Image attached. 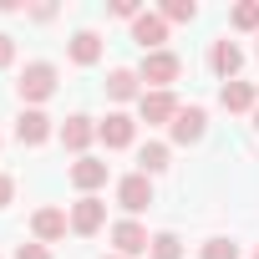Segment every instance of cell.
<instances>
[{
  "instance_id": "1",
  "label": "cell",
  "mask_w": 259,
  "mask_h": 259,
  "mask_svg": "<svg viewBox=\"0 0 259 259\" xmlns=\"http://www.w3.org/2000/svg\"><path fill=\"white\" fill-rule=\"evenodd\" d=\"M178 56L173 51H148L143 56V66H138V81H148L153 92H168V81H178Z\"/></svg>"
},
{
  "instance_id": "2",
  "label": "cell",
  "mask_w": 259,
  "mask_h": 259,
  "mask_svg": "<svg viewBox=\"0 0 259 259\" xmlns=\"http://www.w3.org/2000/svg\"><path fill=\"white\" fill-rule=\"evenodd\" d=\"M16 87H21V97H26V102H46V97L56 92V66H51V61H31V66L21 71V81H16Z\"/></svg>"
},
{
  "instance_id": "3",
  "label": "cell",
  "mask_w": 259,
  "mask_h": 259,
  "mask_svg": "<svg viewBox=\"0 0 259 259\" xmlns=\"http://www.w3.org/2000/svg\"><path fill=\"white\" fill-rule=\"evenodd\" d=\"M117 203H122L127 213H143V208L153 203V183H148V173H127V178L117 183Z\"/></svg>"
},
{
  "instance_id": "4",
  "label": "cell",
  "mask_w": 259,
  "mask_h": 259,
  "mask_svg": "<svg viewBox=\"0 0 259 259\" xmlns=\"http://www.w3.org/2000/svg\"><path fill=\"white\" fill-rule=\"evenodd\" d=\"M112 244H117V254H122V259H133V254L153 249L148 229H143V224H133V219H122V224H112Z\"/></svg>"
},
{
  "instance_id": "5",
  "label": "cell",
  "mask_w": 259,
  "mask_h": 259,
  "mask_svg": "<svg viewBox=\"0 0 259 259\" xmlns=\"http://www.w3.org/2000/svg\"><path fill=\"white\" fill-rule=\"evenodd\" d=\"M102 224H107V203H102L97 193L76 198V208H71V229H76V234H97Z\"/></svg>"
},
{
  "instance_id": "6",
  "label": "cell",
  "mask_w": 259,
  "mask_h": 259,
  "mask_svg": "<svg viewBox=\"0 0 259 259\" xmlns=\"http://www.w3.org/2000/svg\"><path fill=\"white\" fill-rule=\"evenodd\" d=\"M16 138H21L26 148H41V143L51 138V117H46V112H36V107H26V112L16 117Z\"/></svg>"
},
{
  "instance_id": "7",
  "label": "cell",
  "mask_w": 259,
  "mask_h": 259,
  "mask_svg": "<svg viewBox=\"0 0 259 259\" xmlns=\"http://www.w3.org/2000/svg\"><path fill=\"white\" fill-rule=\"evenodd\" d=\"M97 138H102L107 148H127V143L138 138V122L127 117V112H107V122L97 127Z\"/></svg>"
},
{
  "instance_id": "8",
  "label": "cell",
  "mask_w": 259,
  "mask_h": 259,
  "mask_svg": "<svg viewBox=\"0 0 259 259\" xmlns=\"http://www.w3.org/2000/svg\"><path fill=\"white\" fill-rule=\"evenodd\" d=\"M178 112H183V107H178V97H173V92H143V122H153V127H158V122H168V127H173V117H178Z\"/></svg>"
},
{
  "instance_id": "9",
  "label": "cell",
  "mask_w": 259,
  "mask_h": 259,
  "mask_svg": "<svg viewBox=\"0 0 259 259\" xmlns=\"http://www.w3.org/2000/svg\"><path fill=\"white\" fill-rule=\"evenodd\" d=\"M203 127H208V112H203V107H183V112L173 117V143H183V148L198 143Z\"/></svg>"
},
{
  "instance_id": "10",
  "label": "cell",
  "mask_w": 259,
  "mask_h": 259,
  "mask_svg": "<svg viewBox=\"0 0 259 259\" xmlns=\"http://www.w3.org/2000/svg\"><path fill=\"white\" fill-rule=\"evenodd\" d=\"M133 41H138L143 51H163V41H168V21H163V16H138V21H133Z\"/></svg>"
},
{
  "instance_id": "11",
  "label": "cell",
  "mask_w": 259,
  "mask_h": 259,
  "mask_svg": "<svg viewBox=\"0 0 259 259\" xmlns=\"http://www.w3.org/2000/svg\"><path fill=\"white\" fill-rule=\"evenodd\" d=\"M208 66H213V76L234 81V71L244 66V51H239L234 41H213V51H208Z\"/></svg>"
},
{
  "instance_id": "12",
  "label": "cell",
  "mask_w": 259,
  "mask_h": 259,
  "mask_svg": "<svg viewBox=\"0 0 259 259\" xmlns=\"http://www.w3.org/2000/svg\"><path fill=\"white\" fill-rule=\"evenodd\" d=\"M66 224H71V219H66L61 208H36V219H31V234H36L41 244H56V239L66 234Z\"/></svg>"
},
{
  "instance_id": "13",
  "label": "cell",
  "mask_w": 259,
  "mask_h": 259,
  "mask_svg": "<svg viewBox=\"0 0 259 259\" xmlns=\"http://www.w3.org/2000/svg\"><path fill=\"white\" fill-rule=\"evenodd\" d=\"M71 183H76L81 193H97V188L107 183V163H97V158H76V163H71Z\"/></svg>"
},
{
  "instance_id": "14",
  "label": "cell",
  "mask_w": 259,
  "mask_h": 259,
  "mask_svg": "<svg viewBox=\"0 0 259 259\" xmlns=\"http://www.w3.org/2000/svg\"><path fill=\"white\" fill-rule=\"evenodd\" d=\"M97 138V127H92V117H66V127H61V143L71 148V153H87V143Z\"/></svg>"
},
{
  "instance_id": "15",
  "label": "cell",
  "mask_w": 259,
  "mask_h": 259,
  "mask_svg": "<svg viewBox=\"0 0 259 259\" xmlns=\"http://www.w3.org/2000/svg\"><path fill=\"white\" fill-rule=\"evenodd\" d=\"M219 102H224L229 112H249V107H254V87L234 76V81H224V87H219Z\"/></svg>"
},
{
  "instance_id": "16",
  "label": "cell",
  "mask_w": 259,
  "mask_h": 259,
  "mask_svg": "<svg viewBox=\"0 0 259 259\" xmlns=\"http://www.w3.org/2000/svg\"><path fill=\"white\" fill-rule=\"evenodd\" d=\"M97 56H102V41H97V31H76V36H71V61H76V66H92Z\"/></svg>"
},
{
  "instance_id": "17",
  "label": "cell",
  "mask_w": 259,
  "mask_h": 259,
  "mask_svg": "<svg viewBox=\"0 0 259 259\" xmlns=\"http://www.w3.org/2000/svg\"><path fill=\"white\" fill-rule=\"evenodd\" d=\"M107 97H112V102L138 97V71H127V66H122V71H112V76H107Z\"/></svg>"
},
{
  "instance_id": "18",
  "label": "cell",
  "mask_w": 259,
  "mask_h": 259,
  "mask_svg": "<svg viewBox=\"0 0 259 259\" xmlns=\"http://www.w3.org/2000/svg\"><path fill=\"white\" fill-rule=\"evenodd\" d=\"M163 168H168V143H148V148L138 153V173L153 178V173H163Z\"/></svg>"
},
{
  "instance_id": "19",
  "label": "cell",
  "mask_w": 259,
  "mask_h": 259,
  "mask_svg": "<svg viewBox=\"0 0 259 259\" xmlns=\"http://www.w3.org/2000/svg\"><path fill=\"white\" fill-rule=\"evenodd\" d=\"M153 259H183V244H178V234H153Z\"/></svg>"
},
{
  "instance_id": "20",
  "label": "cell",
  "mask_w": 259,
  "mask_h": 259,
  "mask_svg": "<svg viewBox=\"0 0 259 259\" xmlns=\"http://www.w3.org/2000/svg\"><path fill=\"white\" fill-rule=\"evenodd\" d=\"M203 259H239V244L234 239H208L203 244Z\"/></svg>"
},
{
  "instance_id": "21",
  "label": "cell",
  "mask_w": 259,
  "mask_h": 259,
  "mask_svg": "<svg viewBox=\"0 0 259 259\" xmlns=\"http://www.w3.org/2000/svg\"><path fill=\"white\" fill-rule=\"evenodd\" d=\"M193 16H198L193 0H168V6H163V21H193Z\"/></svg>"
},
{
  "instance_id": "22",
  "label": "cell",
  "mask_w": 259,
  "mask_h": 259,
  "mask_svg": "<svg viewBox=\"0 0 259 259\" xmlns=\"http://www.w3.org/2000/svg\"><path fill=\"white\" fill-rule=\"evenodd\" d=\"M234 26H239V31H259V6H254V0L234 11Z\"/></svg>"
},
{
  "instance_id": "23",
  "label": "cell",
  "mask_w": 259,
  "mask_h": 259,
  "mask_svg": "<svg viewBox=\"0 0 259 259\" xmlns=\"http://www.w3.org/2000/svg\"><path fill=\"white\" fill-rule=\"evenodd\" d=\"M16 259H51V254H46V244H21Z\"/></svg>"
},
{
  "instance_id": "24",
  "label": "cell",
  "mask_w": 259,
  "mask_h": 259,
  "mask_svg": "<svg viewBox=\"0 0 259 259\" xmlns=\"http://www.w3.org/2000/svg\"><path fill=\"white\" fill-rule=\"evenodd\" d=\"M11 198H16V178H11V173H0V208H6Z\"/></svg>"
},
{
  "instance_id": "25",
  "label": "cell",
  "mask_w": 259,
  "mask_h": 259,
  "mask_svg": "<svg viewBox=\"0 0 259 259\" xmlns=\"http://www.w3.org/2000/svg\"><path fill=\"white\" fill-rule=\"evenodd\" d=\"M11 61H16V41L0 31V66H11Z\"/></svg>"
},
{
  "instance_id": "26",
  "label": "cell",
  "mask_w": 259,
  "mask_h": 259,
  "mask_svg": "<svg viewBox=\"0 0 259 259\" xmlns=\"http://www.w3.org/2000/svg\"><path fill=\"white\" fill-rule=\"evenodd\" d=\"M112 16H122V21H138V6H133V0H117V6H112Z\"/></svg>"
},
{
  "instance_id": "27",
  "label": "cell",
  "mask_w": 259,
  "mask_h": 259,
  "mask_svg": "<svg viewBox=\"0 0 259 259\" xmlns=\"http://www.w3.org/2000/svg\"><path fill=\"white\" fill-rule=\"evenodd\" d=\"M254 133H259V112H254Z\"/></svg>"
},
{
  "instance_id": "28",
  "label": "cell",
  "mask_w": 259,
  "mask_h": 259,
  "mask_svg": "<svg viewBox=\"0 0 259 259\" xmlns=\"http://www.w3.org/2000/svg\"><path fill=\"white\" fill-rule=\"evenodd\" d=\"M107 259H122V254H107Z\"/></svg>"
},
{
  "instance_id": "29",
  "label": "cell",
  "mask_w": 259,
  "mask_h": 259,
  "mask_svg": "<svg viewBox=\"0 0 259 259\" xmlns=\"http://www.w3.org/2000/svg\"><path fill=\"white\" fill-rule=\"evenodd\" d=\"M254 259H259V249H254Z\"/></svg>"
}]
</instances>
